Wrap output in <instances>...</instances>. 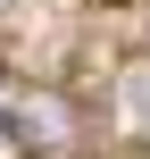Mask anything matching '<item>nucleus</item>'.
<instances>
[{
    "mask_svg": "<svg viewBox=\"0 0 150 159\" xmlns=\"http://www.w3.org/2000/svg\"><path fill=\"white\" fill-rule=\"evenodd\" d=\"M0 126H8V143H17V151L50 159V151H75V134H84V109H75L67 92H50V84H25V92H8Z\"/></svg>",
    "mask_w": 150,
    "mask_h": 159,
    "instance_id": "nucleus-1",
    "label": "nucleus"
},
{
    "mask_svg": "<svg viewBox=\"0 0 150 159\" xmlns=\"http://www.w3.org/2000/svg\"><path fill=\"white\" fill-rule=\"evenodd\" d=\"M0 109H8V92H0Z\"/></svg>",
    "mask_w": 150,
    "mask_h": 159,
    "instance_id": "nucleus-2",
    "label": "nucleus"
}]
</instances>
